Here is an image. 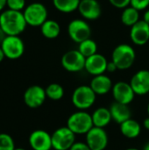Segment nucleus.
<instances>
[{"mask_svg":"<svg viewBox=\"0 0 149 150\" xmlns=\"http://www.w3.org/2000/svg\"><path fill=\"white\" fill-rule=\"evenodd\" d=\"M109 3L117 9H125L126 7L130 5L131 0H108Z\"/></svg>","mask_w":149,"mask_h":150,"instance_id":"nucleus-30","label":"nucleus"},{"mask_svg":"<svg viewBox=\"0 0 149 150\" xmlns=\"http://www.w3.org/2000/svg\"><path fill=\"white\" fill-rule=\"evenodd\" d=\"M85 61L86 58L78 51V49H72L62 55L61 63L62 68L68 72L76 73L84 69Z\"/></svg>","mask_w":149,"mask_h":150,"instance_id":"nucleus-9","label":"nucleus"},{"mask_svg":"<svg viewBox=\"0 0 149 150\" xmlns=\"http://www.w3.org/2000/svg\"><path fill=\"white\" fill-rule=\"evenodd\" d=\"M51 136L54 150H69L76 142V134L67 126L57 128Z\"/></svg>","mask_w":149,"mask_h":150,"instance_id":"nucleus-7","label":"nucleus"},{"mask_svg":"<svg viewBox=\"0 0 149 150\" xmlns=\"http://www.w3.org/2000/svg\"><path fill=\"white\" fill-rule=\"evenodd\" d=\"M92 122L94 127L105 128L106 127L112 120L111 112L109 108L106 107H98L91 114Z\"/></svg>","mask_w":149,"mask_h":150,"instance_id":"nucleus-20","label":"nucleus"},{"mask_svg":"<svg viewBox=\"0 0 149 150\" xmlns=\"http://www.w3.org/2000/svg\"><path fill=\"white\" fill-rule=\"evenodd\" d=\"M143 127L145 129H147L148 131H149V117L148 116V118H146L143 121Z\"/></svg>","mask_w":149,"mask_h":150,"instance_id":"nucleus-34","label":"nucleus"},{"mask_svg":"<svg viewBox=\"0 0 149 150\" xmlns=\"http://www.w3.org/2000/svg\"><path fill=\"white\" fill-rule=\"evenodd\" d=\"M90 88L97 94V96H104L112 91L113 83L112 79L105 74L93 76L90 83Z\"/></svg>","mask_w":149,"mask_h":150,"instance_id":"nucleus-18","label":"nucleus"},{"mask_svg":"<svg viewBox=\"0 0 149 150\" xmlns=\"http://www.w3.org/2000/svg\"><path fill=\"white\" fill-rule=\"evenodd\" d=\"M119 129L122 135L127 139H136L141 133V124L132 118L120 124Z\"/></svg>","mask_w":149,"mask_h":150,"instance_id":"nucleus-21","label":"nucleus"},{"mask_svg":"<svg viewBox=\"0 0 149 150\" xmlns=\"http://www.w3.org/2000/svg\"><path fill=\"white\" fill-rule=\"evenodd\" d=\"M85 142L91 150H105L109 143V136L105 128L93 127L85 134Z\"/></svg>","mask_w":149,"mask_h":150,"instance_id":"nucleus-10","label":"nucleus"},{"mask_svg":"<svg viewBox=\"0 0 149 150\" xmlns=\"http://www.w3.org/2000/svg\"><path fill=\"white\" fill-rule=\"evenodd\" d=\"M5 58V55H4V53L2 49V47H0V62H2L4 61V59Z\"/></svg>","mask_w":149,"mask_h":150,"instance_id":"nucleus-37","label":"nucleus"},{"mask_svg":"<svg viewBox=\"0 0 149 150\" xmlns=\"http://www.w3.org/2000/svg\"><path fill=\"white\" fill-rule=\"evenodd\" d=\"M142 20H144L147 24L149 25V9H147L145 11V12L143 14V19Z\"/></svg>","mask_w":149,"mask_h":150,"instance_id":"nucleus-33","label":"nucleus"},{"mask_svg":"<svg viewBox=\"0 0 149 150\" xmlns=\"http://www.w3.org/2000/svg\"><path fill=\"white\" fill-rule=\"evenodd\" d=\"M120 19L124 25L127 27H132L133 25H135L141 20L140 11L129 5L126 7L125 9H123L121 16H120Z\"/></svg>","mask_w":149,"mask_h":150,"instance_id":"nucleus-23","label":"nucleus"},{"mask_svg":"<svg viewBox=\"0 0 149 150\" xmlns=\"http://www.w3.org/2000/svg\"><path fill=\"white\" fill-rule=\"evenodd\" d=\"M41 34L49 40L56 39L61 33V26L60 24L54 19L46 20L40 26Z\"/></svg>","mask_w":149,"mask_h":150,"instance_id":"nucleus-22","label":"nucleus"},{"mask_svg":"<svg viewBox=\"0 0 149 150\" xmlns=\"http://www.w3.org/2000/svg\"><path fill=\"white\" fill-rule=\"evenodd\" d=\"M118 70V67L116 66V64L111 61V62H108V64H107V69H106V72H109V73H113L115 71Z\"/></svg>","mask_w":149,"mask_h":150,"instance_id":"nucleus-32","label":"nucleus"},{"mask_svg":"<svg viewBox=\"0 0 149 150\" xmlns=\"http://www.w3.org/2000/svg\"><path fill=\"white\" fill-rule=\"evenodd\" d=\"M26 25L22 11L7 9L0 13V27L6 35L19 36L25 30Z\"/></svg>","mask_w":149,"mask_h":150,"instance_id":"nucleus-1","label":"nucleus"},{"mask_svg":"<svg viewBox=\"0 0 149 150\" xmlns=\"http://www.w3.org/2000/svg\"><path fill=\"white\" fill-rule=\"evenodd\" d=\"M147 112H148V115L149 117V103L148 104V106H147Z\"/></svg>","mask_w":149,"mask_h":150,"instance_id":"nucleus-40","label":"nucleus"},{"mask_svg":"<svg viewBox=\"0 0 149 150\" xmlns=\"http://www.w3.org/2000/svg\"><path fill=\"white\" fill-rule=\"evenodd\" d=\"M77 49L85 58H88L97 53V44L94 40L90 38L79 43Z\"/></svg>","mask_w":149,"mask_h":150,"instance_id":"nucleus-25","label":"nucleus"},{"mask_svg":"<svg viewBox=\"0 0 149 150\" xmlns=\"http://www.w3.org/2000/svg\"><path fill=\"white\" fill-rule=\"evenodd\" d=\"M112 94L115 102L128 105L133 101L136 96L130 83L124 81H119L113 84Z\"/></svg>","mask_w":149,"mask_h":150,"instance_id":"nucleus-11","label":"nucleus"},{"mask_svg":"<svg viewBox=\"0 0 149 150\" xmlns=\"http://www.w3.org/2000/svg\"><path fill=\"white\" fill-rule=\"evenodd\" d=\"M5 37H6V34L4 33V32L3 31V29L0 27V45H1V43L3 42V40H4Z\"/></svg>","mask_w":149,"mask_h":150,"instance_id":"nucleus-36","label":"nucleus"},{"mask_svg":"<svg viewBox=\"0 0 149 150\" xmlns=\"http://www.w3.org/2000/svg\"><path fill=\"white\" fill-rule=\"evenodd\" d=\"M136 60V52L133 46L127 43L118 45L112 53V61L116 64L118 69L126 70L130 69Z\"/></svg>","mask_w":149,"mask_h":150,"instance_id":"nucleus-2","label":"nucleus"},{"mask_svg":"<svg viewBox=\"0 0 149 150\" xmlns=\"http://www.w3.org/2000/svg\"><path fill=\"white\" fill-rule=\"evenodd\" d=\"M68 34L74 42L79 44L90 38L91 28L85 19L75 18L68 25Z\"/></svg>","mask_w":149,"mask_h":150,"instance_id":"nucleus-6","label":"nucleus"},{"mask_svg":"<svg viewBox=\"0 0 149 150\" xmlns=\"http://www.w3.org/2000/svg\"><path fill=\"white\" fill-rule=\"evenodd\" d=\"M126 150H141L139 149H136V148H129V149H126Z\"/></svg>","mask_w":149,"mask_h":150,"instance_id":"nucleus-39","label":"nucleus"},{"mask_svg":"<svg viewBox=\"0 0 149 150\" xmlns=\"http://www.w3.org/2000/svg\"><path fill=\"white\" fill-rule=\"evenodd\" d=\"M6 6L10 10L21 11L22 10H25V8L26 7L25 0H7Z\"/></svg>","mask_w":149,"mask_h":150,"instance_id":"nucleus-28","label":"nucleus"},{"mask_svg":"<svg viewBox=\"0 0 149 150\" xmlns=\"http://www.w3.org/2000/svg\"><path fill=\"white\" fill-rule=\"evenodd\" d=\"M67 127L76 135L86 134L94 127L91 114L86 111L78 110L68 117L67 120Z\"/></svg>","mask_w":149,"mask_h":150,"instance_id":"nucleus-4","label":"nucleus"},{"mask_svg":"<svg viewBox=\"0 0 149 150\" xmlns=\"http://www.w3.org/2000/svg\"><path fill=\"white\" fill-rule=\"evenodd\" d=\"M6 3H7V0H0V12L4 11V7L6 6Z\"/></svg>","mask_w":149,"mask_h":150,"instance_id":"nucleus-35","label":"nucleus"},{"mask_svg":"<svg viewBox=\"0 0 149 150\" xmlns=\"http://www.w3.org/2000/svg\"><path fill=\"white\" fill-rule=\"evenodd\" d=\"M142 150H149V142H146L145 143V145L143 146V149Z\"/></svg>","mask_w":149,"mask_h":150,"instance_id":"nucleus-38","label":"nucleus"},{"mask_svg":"<svg viewBox=\"0 0 149 150\" xmlns=\"http://www.w3.org/2000/svg\"><path fill=\"white\" fill-rule=\"evenodd\" d=\"M54 7L61 13H71L78 10L80 0H52Z\"/></svg>","mask_w":149,"mask_h":150,"instance_id":"nucleus-24","label":"nucleus"},{"mask_svg":"<svg viewBox=\"0 0 149 150\" xmlns=\"http://www.w3.org/2000/svg\"><path fill=\"white\" fill-rule=\"evenodd\" d=\"M130 6L138 10L139 11L147 10L149 6V0H131Z\"/></svg>","mask_w":149,"mask_h":150,"instance_id":"nucleus-29","label":"nucleus"},{"mask_svg":"<svg viewBox=\"0 0 149 150\" xmlns=\"http://www.w3.org/2000/svg\"><path fill=\"white\" fill-rule=\"evenodd\" d=\"M130 84L138 96H144L149 93V70L141 69L131 78Z\"/></svg>","mask_w":149,"mask_h":150,"instance_id":"nucleus-16","label":"nucleus"},{"mask_svg":"<svg viewBox=\"0 0 149 150\" xmlns=\"http://www.w3.org/2000/svg\"><path fill=\"white\" fill-rule=\"evenodd\" d=\"M69 150H91L86 142H76Z\"/></svg>","mask_w":149,"mask_h":150,"instance_id":"nucleus-31","label":"nucleus"},{"mask_svg":"<svg viewBox=\"0 0 149 150\" xmlns=\"http://www.w3.org/2000/svg\"><path fill=\"white\" fill-rule=\"evenodd\" d=\"M15 149L12 137L8 134H0V150H14Z\"/></svg>","mask_w":149,"mask_h":150,"instance_id":"nucleus-27","label":"nucleus"},{"mask_svg":"<svg viewBox=\"0 0 149 150\" xmlns=\"http://www.w3.org/2000/svg\"><path fill=\"white\" fill-rule=\"evenodd\" d=\"M45 91H46L47 98L54 101L61 100L63 98L64 93H65L63 87L61 84L56 83H53L47 85Z\"/></svg>","mask_w":149,"mask_h":150,"instance_id":"nucleus-26","label":"nucleus"},{"mask_svg":"<svg viewBox=\"0 0 149 150\" xmlns=\"http://www.w3.org/2000/svg\"><path fill=\"white\" fill-rule=\"evenodd\" d=\"M14 150H25V149H23V148H16Z\"/></svg>","mask_w":149,"mask_h":150,"instance_id":"nucleus-41","label":"nucleus"},{"mask_svg":"<svg viewBox=\"0 0 149 150\" xmlns=\"http://www.w3.org/2000/svg\"><path fill=\"white\" fill-rule=\"evenodd\" d=\"M47 13V7L40 2H33L28 4L23 11L27 25L33 27H40L41 25L48 19Z\"/></svg>","mask_w":149,"mask_h":150,"instance_id":"nucleus-5","label":"nucleus"},{"mask_svg":"<svg viewBox=\"0 0 149 150\" xmlns=\"http://www.w3.org/2000/svg\"><path fill=\"white\" fill-rule=\"evenodd\" d=\"M97 94L90 85H80L76 87L71 96L73 105L81 111H86L92 107L96 102Z\"/></svg>","mask_w":149,"mask_h":150,"instance_id":"nucleus-3","label":"nucleus"},{"mask_svg":"<svg viewBox=\"0 0 149 150\" xmlns=\"http://www.w3.org/2000/svg\"><path fill=\"white\" fill-rule=\"evenodd\" d=\"M46 98V91L40 85H32L28 87L23 96L25 105L31 109H37L40 107L45 103Z\"/></svg>","mask_w":149,"mask_h":150,"instance_id":"nucleus-12","label":"nucleus"},{"mask_svg":"<svg viewBox=\"0 0 149 150\" xmlns=\"http://www.w3.org/2000/svg\"><path fill=\"white\" fill-rule=\"evenodd\" d=\"M107 64H108V61L105 58V56L97 53L86 58L84 69L88 74L96 76L105 74L106 72Z\"/></svg>","mask_w":149,"mask_h":150,"instance_id":"nucleus-14","label":"nucleus"},{"mask_svg":"<svg viewBox=\"0 0 149 150\" xmlns=\"http://www.w3.org/2000/svg\"><path fill=\"white\" fill-rule=\"evenodd\" d=\"M0 47H2L5 58L17 60L20 58L25 52V44L19 36L6 35Z\"/></svg>","mask_w":149,"mask_h":150,"instance_id":"nucleus-8","label":"nucleus"},{"mask_svg":"<svg viewBox=\"0 0 149 150\" xmlns=\"http://www.w3.org/2000/svg\"><path fill=\"white\" fill-rule=\"evenodd\" d=\"M78 11L86 21H94L100 18L102 9L97 0H83L80 2Z\"/></svg>","mask_w":149,"mask_h":150,"instance_id":"nucleus-15","label":"nucleus"},{"mask_svg":"<svg viewBox=\"0 0 149 150\" xmlns=\"http://www.w3.org/2000/svg\"><path fill=\"white\" fill-rule=\"evenodd\" d=\"M80 1H83V0H80Z\"/></svg>","mask_w":149,"mask_h":150,"instance_id":"nucleus-42","label":"nucleus"},{"mask_svg":"<svg viewBox=\"0 0 149 150\" xmlns=\"http://www.w3.org/2000/svg\"><path fill=\"white\" fill-rule=\"evenodd\" d=\"M29 145L32 150H51L52 136L43 129H37L31 133L28 139Z\"/></svg>","mask_w":149,"mask_h":150,"instance_id":"nucleus-13","label":"nucleus"},{"mask_svg":"<svg viewBox=\"0 0 149 150\" xmlns=\"http://www.w3.org/2000/svg\"><path fill=\"white\" fill-rule=\"evenodd\" d=\"M130 40L136 46H144L149 41V25L144 20L130 27Z\"/></svg>","mask_w":149,"mask_h":150,"instance_id":"nucleus-17","label":"nucleus"},{"mask_svg":"<svg viewBox=\"0 0 149 150\" xmlns=\"http://www.w3.org/2000/svg\"><path fill=\"white\" fill-rule=\"evenodd\" d=\"M109 110L111 112L112 120L119 125L132 118V112L128 105L114 102L110 105Z\"/></svg>","mask_w":149,"mask_h":150,"instance_id":"nucleus-19","label":"nucleus"}]
</instances>
